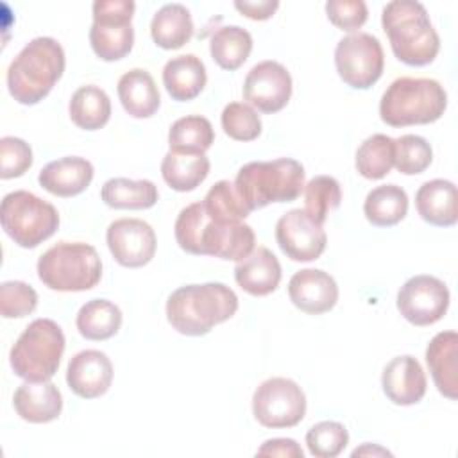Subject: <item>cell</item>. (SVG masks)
<instances>
[{"label":"cell","instance_id":"cell-20","mask_svg":"<svg viewBox=\"0 0 458 458\" xmlns=\"http://www.w3.org/2000/svg\"><path fill=\"white\" fill-rule=\"evenodd\" d=\"M426 363L438 392L458 399V335L456 331L437 333L426 347Z\"/></svg>","mask_w":458,"mask_h":458},{"label":"cell","instance_id":"cell-28","mask_svg":"<svg viewBox=\"0 0 458 458\" xmlns=\"http://www.w3.org/2000/svg\"><path fill=\"white\" fill-rule=\"evenodd\" d=\"M104 204L114 209H148L157 202V186L148 179L113 177L100 190Z\"/></svg>","mask_w":458,"mask_h":458},{"label":"cell","instance_id":"cell-12","mask_svg":"<svg viewBox=\"0 0 458 458\" xmlns=\"http://www.w3.org/2000/svg\"><path fill=\"white\" fill-rule=\"evenodd\" d=\"M340 79L354 89H369L383 73L385 55L376 36L356 32L342 38L335 48Z\"/></svg>","mask_w":458,"mask_h":458},{"label":"cell","instance_id":"cell-23","mask_svg":"<svg viewBox=\"0 0 458 458\" xmlns=\"http://www.w3.org/2000/svg\"><path fill=\"white\" fill-rule=\"evenodd\" d=\"M234 279L242 290L254 297L268 295L279 286L281 263L270 249L259 245L236 263Z\"/></svg>","mask_w":458,"mask_h":458},{"label":"cell","instance_id":"cell-7","mask_svg":"<svg viewBox=\"0 0 458 458\" xmlns=\"http://www.w3.org/2000/svg\"><path fill=\"white\" fill-rule=\"evenodd\" d=\"M39 281L57 292H84L98 284L102 261L84 242H59L38 259Z\"/></svg>","mask_w":458,"mask_h":458},{"label":"cell","instance_id":"cell-36","mask_svg":"<svg viewBox=\"0 0 458 458\" xmlns=\"http://www.w3.org/2000/svg\"><path fill=\"white\" fill-rule=\"evenodd\" d=\"M202 206L209 218L229 222V220H243L249 216L250 208L245 204V200L240 197V193L234 188V182L231 181H218L215 182L209 191L206 193Z\"/></svg>","mask_w":458,"mask_h":458},{"label":"cell","instance_id":"cell-14","mask_svg":"<svg viewBox=\"0 0 458 458\" xmlns=\"http://www.w3.org/2000/svg\"><path fill=\"white\" fill-rule=\"evenodd\" d=\"M276 240L283 254L292 261H313L320 258L327 243L322 224L304 209H292L277 220Z\"/></svg>","mask_w":458,"mask_h":458},{"label":"cell","instance_id":"cell-45","mask_svg":"<svg viewBox=\"0 0 458 458\" xmlns=\"http://www.w3.org/2000/svg\"><path fill=\"white\" fill-rule=\"evenodd\" d=\"M234 7L250 20H268L279 7L277 0H236Z\"/></svg>","mask_w":458,"mask_h":458},{"label":"cell","instance_id":"cell-11","mask_svg":"<svg viewBox=\"0 0 458 458\" xmlns=\"http://www.w3.org/2000/svg\"><path fill=\"white\" fill-rule=\"evenodd\" d=\"M252 413L265 428H293L306 415V395L293 379L270 377L254 390Z\"/></svg>","mask_w":458,"mask_h":458},{"label":"cell","instance_id":"cell-24","mask_svg":"<svg viewBox=\"0 0 458 458\" xmlns=\"http://www.w3.org/2000/svg\"><path fill=\"white\" fill-rule=\"evenodd\" d=\"M415 208L420 218L431 225H454L458 220L454 182L447 179L426 181L415 193Z\"/></svg>","mask_w":458,"mask_h":458},{"label":"cell","instance_id":"cell-31","mask_svg":"<svg viewBox=\"0 0 458 458\" xmlns=\"http://www.w3.org/2000/svg\"><path fill=\"white\" fill-rule=\"evenodd\" d=\"M209 174V159L206 154L166 152L161 161V175L175 191L195 190Z\"/></svg>","mask_w":458,"mask_h":458},{"label":"cell","instance_id":"cell-5","mask_svg":"<svg viewBox=\"0 0 458 458\" xmlns=\"http://www.w3.org/2000/svg\"><path fill=\"white\" fill-rule=\"evenodd\" d=\"M447 107L444 86L428 77H399L383 93L379 116L392 127L437 122Z\"/></svg>","mask_w":458,"mask_h":458},{"label":"cell","instance_id":"cell-16","mask_svg":"<svg viewBox=\"0 0 458 458\" xmlns=\"http://www.w3.org/2000/svg\"><path fill=\"white\" fill-rule=\"evenodd\" d=\"M106 242L114 261L127 268L143 267L156 254V233L141 218H118L111 222Z\"/></svg>","mask_w":458,"mask_h":458},{"label":"cell","instance_id":"cell-22","mask_svg":"<svg viewBox=\"0 0 458 458\" xmlns=\"http://www.w3.org/2000/svg\"><path fill=\"white\" fill-rule=\"evenodd\" d=\"M13 406L23 420L45 424L61 415L63 395L50 381H25L16 388Z\"/></svg>","mask_w":458,"mask_h":458},{"label":"cell","instance_id":"cell-32","mask_svg":"<svg viewBox=\"0 0 458 458\" xmlns=\"http://www.w3.org/2000/svg\"><path fill=\"white\" fill-rule=\"evenodd\" d=\"M70 118L84 131H97L109 122L111 100L107 93L93 84L81 86L70 98Z\"/></svg>","mask_w":458,"mask_h":458},{"label":"cell","instance_id":"cell-13","mask_svg":"<svg viewBox=\"0 0 458 458\" xmlns=\"http://www.w3.org/2000/svg\"><path fill=\"white\" fill-rule=\"evenodd\" d=\"M449 290L435 276L419 274L410 277L397 292V310L413 326L438 322L449 308Z\"/></svg>","mask_w":458,"mask_h":458},{"label":"cell","instance_id":"cell-8","mask_svg":"<svg viewBox=\"0 0 458 458\" xmlns=\"http://www.w3.org/2000/svg\"><path fill=\"white\" fill-rule=\"evenodd\" d=\"M64 344L57 322L36 318L11 347L9 363L14 374L25 381H48L59 369Z\"/></svg>","mask_w":458,"mask_h":458},{"label":"cell","instance_id":"cell-3","mask_svg":"<svg viewBox=\"0 0 458 458\" xmlns=\"http://www.w3.org/2000/svg\"><path fill=\"white\" fill-rule=\"evenodd\" d=\"M383 30L394 55L408 66L429 64L438 50L440 38L426 7L415 0H392L383 7Z\"/></svg>","mask_w":458,"mask_h":458},{"label":"cell","instance_id":"cell-19","mask_svg":"<svg viewBox=\"0 0 458 458\" xmlns=\"http://www.w3.org/2000/svg\"><path fill=\"white\" fill-rule=\"evenodd\" d=\"M381 386L394 404L410 406L422 401L428 381L419 360L410 354H403L386 363L381 376Z\"/></svg>","mask_w":458,"mask_h":458},{"label":"cell","instance_id":"cell-21","mask_svg":"<svg viewBox=\"0 0 458 458\" xmlns=\"http://www.w3.org/2000/svg\"><path fill=\"white\" fill-rule=\"evenodd\" d=\"M93 174V165L86 157L66 156L47 163L38 175V182L52 195L73 197L89 186Z\"/></svg>","mask_w":458,"mask_h":458},{"label":"cell","instance_id":"cell-46","mask_svg":"<svg viewBox=\"0 0 458 458\" xmlns=\"http://www.w3.org/2000/svg\"><path fill=\"white\" fill-rule=\"evenodd\" d=\"M363 454H390V451H386L379 445H370V444H363L360 449L356 447L352 451V456H363Z\"/></svg>","mask_w":458,"mask_h":458},{"label":"cell","instance_id":"cell-35","mask_svg":"<svg viewBox=\"0 0 458 458\" xmlns=\"http://www.w3.org/2000/svg\"><path fill=\"white\" fill-rule=\"evenodd\" d=\"M394 140L386 134H372L356 150V170L365 179H383L394 166Z\"/></svg>","mask_w":458,"mask_h":458},{"label":"cell","instance_id":"cell-39","mask_svg":"<svg viewBox=\"0 0 458 458\" xmlns=\"http://www.w3.org/2000/svg\"><path fill=\"white\" fill-rule=\"evenodd\" d=\"M349 444V433L344 424L336 420H322L313 424L306 433V445L310 454L317 458H335Z\"/></svg>","mask_w":458,"mask_h":458},{"label":"cell","instance_id":"cell-6","mask_svg":"<svg viewBox=\"0 0 458 458\" xmlns=\"http://www.w3.org/2000/svg\"><path fill=\"white\" fill-rule=\"evenodd\" d=\"M234 188L250 211L272 202H292L304 190V168L292 157L250 161L238 170Z\"/></svg>","mask_w":458,"mask_h":458},{"label":"cell","instance_id":"cell-37","mask_svg":"<svg viewBox=\"0 0 458 458\" xmlns=\"http://www.w3.org/2000/svg\"><path fill=\"white\" fill-rule=\"evenodd\" d=\"M342 200V190L335 177L331 175H315L304 184V211L324 224L329 211L336 209Z\"/></svg>","mask_w":458,"mask_h":458},{"label":"cell","instance_id":"cell-29","mask_svg":"<svg viewBox=\"0 0 458 458\" xmlns=\"http://www.w3.org/2000/svg\"><path fill=\"white\" fill-rule=\"evenodd\" d=\"M363 213L372 225H395L408 213V195L397 184H381L367 193Z\"/></svg>","mask_w":458,"mask_h":458},{"label":"cell","instance_id":"cell-15","mask_svg":"<svg viewBox=\"0 0 458 458\" xmlns=\"http://www.w3.org/2000/svg\"><path fill=\"white\" fill-rule=\"evenodd\" d=\"M292 97L290 72L277 61L267 59L254 64L243 81V98L261 113L281 111Z\"/></svg>","mask_w":458,"mask_h":458},{"label":"cell","instance_id":"cell-26","mask_svg":"<svg viewBox=\"0 0 458 458\" xmlns=\"http://www.w3.org/2000/svg\"><path fill=\"white\" fill-rule=\"evenodd\" d=\"M206 66L193 54L172 57L163 68V84L168 95L177 102H186L199 97L206 86Z\"/></svg>","mask_w":458,"mask_h":458},{"label":"cell","instance_id":"cell-1","mask_svg":"<svg viewBox=\"0 0 458 458\" xmlns=\"http://www.w3.org/2000/svg\"><path fill=\"white\" fill-rule=\"evenodd\" d=\"M179 247L190 254H208L242 261L254 249V231L242 220L220 222L208 216L202 202L181 209L174 225Z\"/></svg>","mask_w":458,"mask_h":458},{"label":"cell","instance_id":"cell-40","mask_svg":"<svg viewBox=\"0 0 458 458\" xmlns=\"http://www.w3.org/2000/svg\"><path fill=\"white\" fill-rule=\"evenodd\" d=\"M224 132L236 141H252L261 134L259 114L245 102H231L224 107L222 116Z\"/></svg>","mask_w":458,"mask_h":458},{"label":"cell","instance_id":"cell-4","mask_svg":"<svg viewBox=\"0 0 458 458\" xmlns=\"http://www.w3.org/2000/svg\"><path fill=\"white\" fill-rule=\"evenodd\" d=\"M64 50L54 38L41 36L29 41L7 68L11 97L32 106L43 100L64 72Z\"/></svg>","mask_w":458,"mask_h":458},{"label":"cell","instance_id":"cell-18","mask_svg":"<svg viewBox=\"0 0 458 458\" xmlns=\"http://www.w3.org/2000/svg\"><path fill=\"white\" fill-rule=\"evenodd\" d=\"M288 295L295 308L310 315H320L335 308L338 284L320 268H302L288 283Z\"/></svg>","mask_w":458,"mask_h":458},{"label":"cell","instance_id":"cell-43","mask_svg":"<svg viewBox=\"0 0 458 458\" xmlns=\"http://www.w3.org/2000/svg\"><path fill=\"white\" fill-rule=\"evenodd\" d=\"M326 14L335 27L356 30L367 21L369 11L363 0H329L326 2Z\"/></svg>","mask_w":458,"mask_h":458},{"label":"cell","instance_id":"cell-10","mask_svg":"<svg viewBox=\"0 0 458 458\" xmlns=\"http://www.w3.org/2000/svg\"><path fill=\"white\" fill-rule=\"evenodd\" d=\"M132 0H95L93 25L89 43L102 61H118L125 57L134 43Z\"/></svg>","mask_w":458,"mask_h":458},{"label":"cell","instance_id":"cell-25","mask_svg":"<svg viewBox=\"0 0 458 458\" xmlns=\"http://www.w3.org/2000/svg\"><path fill=\"white\" fill-rule=\"evenodd\" d=\"M118 98L132 118L152 116L161 104L154 77L143 68H132L118 79Z\"/></svg>","mask_w":458,"mask_h":458},{"label":"cell","instance_id":"cell-41","mask_svg":"<svg viewBox=\"0 0 458 458\" xmlns=\"http://www.w3.org/2000/svg\"><path fill=\"white\" fill-rule=\"evenodd\" d=\"M38 306L36 290L23 281H5L0 284V313L4 318H20Z\"/></svg>","mask_w":458,"mask_h":458},{"label":"cell","instance_id":"cell-30","mask_svg":"<svg viewBox=\"0 0 458 458\" xmlns=\"http://www.w3.org/2000/svg\"><path fill=\"white\" fill-rule=\"evenodd\" d=\"M75 326L86 340H107L118 333L122 311L107 299H91L81 306Z\"/></svg>","mask_w":458,"mask_h":458},{"label":"cell","instance_id":"cell-27","mask_svg":"<svg viewBox=\"0 0 458 458\" xmlns=\"http://www.w3.org/2000/svg\"><path fill=\"white\" fill-rule=\"evenodd\" d=\"M154 43L165 50L181 48L193 36V20L182 4H165L150 21Z\"/></svg>","mask_w":458,"mask_h":458},{"label":"cell","instance_id":"cell-44","mask_svg":"<svg viewBox=\"0 0 458 458\" xmlns=\"http://www.w3.org/2000/svg\"><path fill=\"white\" fill-rule=\"evenodd\" d=\"M258 456H286V458H302L304 453L293 438H270L256 451Z\"/></svg>","mask_w":458,"mask_h":458},{"label":"cell","instance_id":"cell-33","mask_svg":"<svg viewBox=\"0 0 458 458\" xmlns=\"http://www.w3.org/2000/svg\"><path fill=\"white\" fill-rule=\"evenodd\" d=\"M252 50V36L240 25L220 27L209 43L213 61L224 70H238Z\"/></svg>","mask_w":458,"mask_h":458},{"label":"cell","instance_id":"cell-38","mask_svg":"<svg viewBox=\"0 0 458 458\" xmlns=\"http://www.w3.org/2000/svg\"><path fill=\"white\" fill-rule=\"evenodd\" d=\"M394 165L404 175L422 174L433 161V150L426 138L417 134H403L394 140Z\"/></svg>","mask_w":458,"mask_h":458},{"label":"cell","instance_id":"cell-17","mask_svg":"<svg viewBox=\"0 0 458 458\" xmlns=\"http://www.w3.org/2000/svg\"><path fill=\"white\" fill-rule=\"evenodd\" d=\"M113 381V363L106 352L86 349L77 352L66 367V383L70 390L82 399L104 395Z\"/></svg>","mask_w":458,"mask_h":458},{"label":"cell","instance_id":"cell-9","mask_svg":"<svg viewBox=\"0 0 458 458\" xmlns=\"http://www.w3.org/2000/svg\"><path fill=\"white\" fill-rule=\"evenodd\" d=\"M0 220L4 231L23 249H34L59 227L57 209L41 197L16 190L2 199Z\"/></svg>","mask_w":458,"mask_h":458},{"label":"cell","instance_id":"cell-34","mask_svg":"<svg viewBox=\"0 0 458 458\" xmlns=\"http://www.w3.org/2000/svg\"><path fill=\"white\" fill-rule=\"evenodd\" d=\"M215 141V131L208 118L190 114L175 120L168 131V145L179 154H204Z\"/></svg>","mask_w":458,"mask_h":458},{"label":"cell","instance_id":"cell-42","mask_svg":"<svg viewBox=\"0 0 458 458\" xmlns=\"http://www.w3.org/2000/svg\"><path fill=\"white\" fill-rule=\"evenodd\" d=\"M0 177L13 179L23 175L32 165V148L27 141L14 136H4L0 140Z\"/></svg>","mask_w":458,"mask_h":458},{"label":"cell","instance_id":"cell-2","mask_svg":"<svg viewBox=\"0 0 458 458\" xmlns=\"http://www.w3.org/2000/svg\"><path fill=\"white\" fill-rule=\"evenodd\" d=\"M238 310L236 293L224 283L186 284L166 301L168 324L181 335L202 336L216 324L229 320Z\"/></svg>","mask_w":458,"mask_h":458}]
</instances>
